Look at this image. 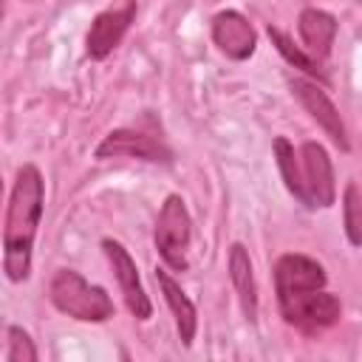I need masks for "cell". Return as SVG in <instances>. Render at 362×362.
I'll return each instance as SVG.
<instances>
[{"instance_id": "1", "label": "cell", "mask_w": 362, "mask_h": 362, "mask_svg": "<svg viewBox=\"0 0 362 362\" xmlns=\"http://www.w3.org/2000/svg\"><path fill=\"white\" fill-rule=\"evenodd\" d=\"M45 181L34 164H23L14 175L11 198L6 206L3 226V272L11 283H23L31 274L34 240L42 221Z\"/></svg>"}, {"instance_id": "2", "label": "cell", "mask_w": 362, "mask_h": 362, "mask_svg": "<svg viewBox=\"0 0 362 362\" xmlns=\"http://www.w3.org/2000/svg\"><path fill=\"white\" fill-rule=\"evenodd\" d=\"M48 297L57 311L79 320V322H105L116 314V305L110 294L102 286L88 283L79 272L74 269H59L51 277Z\"/></svg>"}, {"instance_id": "3", "label": "cell", "mask_w": 362, "mask_h": 362, "mask_svg": "<svg viewBox=\"0 0 362 362\" xmlns=\"http://www.w3.org/2000/svg\"><path fill=\"white\" fill-rule=\"evenodd\" d=\"M189 240H192V218L187 212V204L181 195H167L153 229V243L158 257L173 272H184L189 266V257H187Z\"/></svg>"}, {"instance_id": "4", "label": "cell", "mask_w": 362, "mask_h": 362, "mask_svg": "<svg viewBox=\"0 0 362 362\" xmlns=\"http://www.w3.org/2000/svg\"><path fill=\"white\" fill-rule=\"evenodd\" d=\"M274 288H277L280 311H286L288 305L308 297L311 291L325 288V269L308 255L286 252L274 263Z\"/></svg>"}, {"instance_id": "5", "label": "cell", "mask_w": 362, "mask_h": 362, "mask_svg": "<svg viewBox=\"0 0 362 362\" xmlns=\"http://www.w3.org/2000/svg\"><path fill=\"white\" fill-rule=\"evenodd\" d=\"M96 158H139L150 164H170L173 150L158 136H150L133 127H119V130H110L96 144Z\"/></svg>"}, {"instance_id": "6", "label": "cell", "mask_w": 362, "mask_h": 362, "mask_svg": "<svg viewBox=\"0 0 362 362\" xmlns=\"http://www.w3.org/2000/svg\"><path fill=\"white\" fill-rule=\"evenodd\" d=\"M291 93L297 96V102L305 107V113L325 130V136L339 147V150H351V141H348V130H345V122L337 110V105L331 102V96L322 90L320 82L314 79H303V76H294L288 82Z\"/></svg>"}, {"instance_id": "7", "label": "cell", "mask_w": 362, "mask_h": 362, "mask_svg": "<svg viewBox=\"0 0 362 362\" xmlns=\"http://www.w3.org/2000/svg\"><path fill=\"white\" fill-rule=\"evenodd\" d=\"M102 249H105V257H107V263H110V269H113V277H116V283H119V291H122V300H124L127 311H130L136 320H150L153 303H150V297H147V291H144V286H141L139 266H136V260L130 257V252H127L119 240H113V238H105V240H102Z\"/></svg>"}, {"instance_id": "8", "label": "cell", "mask_w": 362, "mask_h": 362, "mask_svg": "<svg viewBox=\"0 0 362 362\" xmlns=\"http://www.w3.org/2000/svg\"><path fill=\"white\" fill-rule=\"evenodd\" d=\"M133 20H136V0H122V3L99 11L88 28V37H85V54L90 59L110 57L113 48H119L124 34L130 31Z\"/></svg>"}, {"instance_id": "9", "label": "cell", "mask_w": 362, "mask_h": 362, "mask_svg": "<svg viewBox=\"0 0 362 362\" xmlns=\"http://www.w3.org/2000/svg\"><path fill=\"white\" fill-rule=\"evenodd\" d=\"M300 158V175L305 187L308 206H322L328 209L337 198V181H334V164L328 150L320 141H305L297 153Z\"/></svg>"}, {"instance_id": "10", "label": "cell", "mask_w": 362, "mask_h": 362, "mask_svg": "<svg viewBox=\"0 0 362 362\" xmlns=\"http://www.w3.org/2000/svg\"><path fill=\"white\" fill-rule=\"evenodd\" d=\"M280 314H283V320H286L291 328H297V331H303V334H308V337H317V334H322V331H328L331 325L339 322V317H342V303H339L337 294L320 288V291H311L308 297L297 300L294 305H288V308L280 311Z\"/></svg>"}, {"instance_id": "11", "label": "cell", "mask_w": 362, "mask_h": 362, "mask_svg": "<svg viewBox=\"0 0 362 362\" xmlns=\"http://www.w3.org/2000/svg\"><path fill=\"white\" fill-rule=\"evenodd\" d=\"M212 40L221 48V54H226L235 62H243L255 54L257 48V34L255 25L240 14V11H218L212 17Z\"/></svg>"}, {"instance_id": "12", "label": "cell", "mask_w": 362, "mask_h": 362, "mask_svg": "<svg viewBox=\"0 0 362 362\" xmlns=\"http://www.w3.org/2000/svg\"><path fill=\"white\" fill-rule=\"evenodd\" d=\"M297 34L303 40V48L320 62L331 54V45L337 40V20L322 8H303L297 17Z\"/></svg>"}, {"instance_id": "13", "label": "cell", "mask_w": 362, "mask_h": 362, "mask_svg": "<svg viewBox=\"0 0 362 362\" xmlns=\"http://www.w3.org/2000/svg\"><path fill=\"white\" fill-rule=\"evenodd\" d=\"M156 280H158V288L173 311V320H175V331H178V339L184 348L192 345L195 339V331H198V311H195V303L187 297V291L170 277V272L164 269H156Z\"/></svg>"}, {"instance_id": "14", "label": "cell", "mask_w": 362, "mask_h": 362, "mask_svg": "<svg viewBox=\"0 0 362 362\" xmlns=\"http://www.w3.org/2000/svg\"><path fill=\"white\" fill-rule=\"evenodd\" d=\"M229 280L238 294L243 317L249 322H255L257 320V280H255L252 257L243 243H232V249H229Z\"/></svg>"}, {"instance_id": "15", "label": "cell", "mask_w": 362, "mask_h": 362, "mask_svg": "<svg viewBox=\"0 0 362 362\" xmlns=\"http://www.w3.org/2000/svg\"><path fill=\"white\" fill-rule=\"evenodd\" d=\"M274 158H277V170H280V175H283L286 189H288L300 204L308 206L305 187H303V175H300V158H297L294 144H291L288 139L277 136V139H274Z\"/></svg>"}, {"instance_id": "16", "label": "cell", "mask_w": 362, "mask_h": 362, "mask_svg": "<svg viewBox=\"0 0 362 362\" xmlns=\"http://www.w3.org/2000/svg\"><path fill=\"white\" fill-rule=\"evenodd\" d=\"M269 40L274 42V48L283 54V59H286L288 65L300 68V71H303L305 76H311L314 82H325V74L320 71V62H317L308 51H303L300 45H294L288 34H283V31H280V28H274V25H269Z\"/></svg>"}, {"instance_id": "17", "label": "cell", "mask_w": 362, "mask_h": 362, "mask_svg": "<svg viewBox=\"0 0 362 362\" xmlns=\"http://www.w3.org/2000/svg\"><path fill=\"white\" fill-rule=\"evenodd\" d=\"M342 215H345V235L351 246L362 243V195L356 181H348L345 195H342Z\"/></svg>"}, {"instance_id": "18", "label": "cell", "mask_w": 362, "mask_h": 362, "mask_svg": "<svg viewBox=\"0 0 362 362\" xmlns=\"http://www.w3.org/2000/svg\"><path fill=\"white\" fill-rule=\"evenodd\" d=\"M6 359L8 362H37L40 354L34 348V339L28 337L25 328L11 325L8 328V348H6Z\"/></svg>"}, {"instance_id": "19", "label": "cell", "mask_w": 362, "mask_h": 362, "mask_svg": "<svg viewBox=\"0 0 362 362\" xmlns=\"http://www.w3.org/2000/svg\"><path fill=\"white\" fill-rule=\"evenodd\" d=\"M0 201H3V178H0Z\"/></svg>"}, {"instance_id": "20", "label": "cell", "mask_w": 362, "mask_h": 362, "mask_svg": "<svg viewBox=\"0 0 362 362\" xmlns=\"http://www.w3.org/2000/svg\"><path fill=\"white\" fill-rule=\"evenodd\" d=\"M3 6H6V0H0V17H3Z\"/></svg>"}]
</instances>
